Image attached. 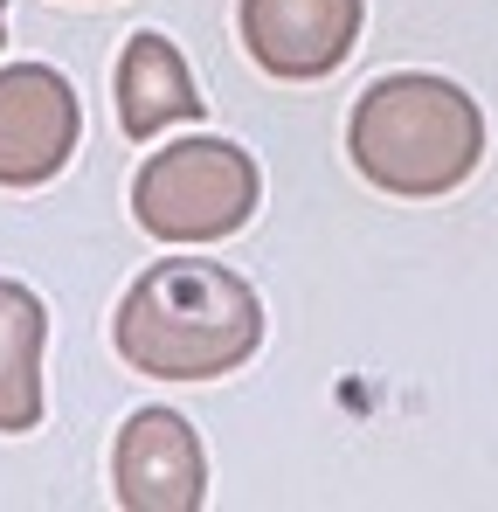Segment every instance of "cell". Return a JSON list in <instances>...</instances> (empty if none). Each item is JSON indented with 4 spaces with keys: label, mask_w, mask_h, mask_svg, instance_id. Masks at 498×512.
<instances>
[{
    "label": "cell",
    "mask_w": 498,
    "mask_h": 512,
    "mask_svg": "<svg viewBox=\"0 0 498 512\" xmlns=\"http://www.w3.org/2000/svg\"><path fill=\"white\" fill-rule=\"evenodd\" d=\"M118 353L160 381H215L236 374L263 346V305L229 263L166 256L132 277L111 319Z\"/></svg>",
    "instance_id": "cell-1"
},
{
    "label": "cell",
    "mask_w": 498,
    "mask_h": 512,
    "mask_svg": "<svg viewBox=\"0 0 498 512\" xmlns=\"http://www.w3.org/2000/svg\"><path fill=\"white\" fill-rule=\"evenodd\" d=\"M346 153L367 187L402 194V201H429L464 187L478 160H485V111L471 90L450 77H381L360 90L353 118H346Z\"/></svg>",
    "instance_id": "cell-2"
},
{
    "label": "cell",
    "mask_w": 498,
    "mask_h": 512,
    "mask_svg": "<svg viewBox=\"0 0 498 512\" xmlns=\"http://www.w3.org/2000/svg\"><path fill=\"white\" fill-rule=\"evenodd\" d=\"M256 160H249L236 139H180V146H160L139 180H132V215L146 236L160 243H222L236 236L249 215H256Z\"/></svg>",
    "instance_id": "cell-3"
},
{
    "label": "cell",
    "mask_w": 498,
    "mask_h": 512,
    "mask_svg": "<svg viewBox=\"0 0 498 512\" xmlns=\"http://www.w3.org/2000/svg\"><path fill=\"white\" fill-rule=\"evenodd\" d=\"M83 132V104L63 70L14 63L0 70V187H49L70 167Z\"/></svg>",
    "instance_id": "cell-4"
},
{
    "label": "cell",
    "mask_w": 498,
    "mask_h": 512,
    "mask_svg": "<svg viewBox=\"0 0 498 512\" xmlns=\"http://www.w3.org/2000/svg\"><path fill=\"white\" fill-rule=\"evenodd\" d=\"M111 485L125 512H201L208 506V457L187 416L139 409L111 443Z\"/></svg>",
    "instance_id": "cell-5"
},
{
    "label": "cell",
    "mask_w": 498,
    "mask_h": 512,
    "mask_svg": "<svg viewBox=\"0 0 498 512\" xmlns=\"http://www.w3.org/2000/svg\"><path fill=\"white\" fill-rule=\"evenodd\" d=\"M367 0H243V49L284 84L332 77L360 42Z\"/></svg>",
    "instance_id": "cell-6"
},
{
    "label": "cell",
    "mask_w": 498,
    "mask_h": 512,
    "mask_svg": "<svg viewBox=\"0 0 498 512\" xmlns=\"http://www.w3.org/2000/svg\"><path fill=\"white\" fill-rule=\"evenodd\" d=\"M180 118H201V90L187 77L180 49L146 28V35H132L125 56H118V125H125V139L146 146L153 132L180 125Z\"/></svg>",
    "instance_id": "cell-7"
},
{
    "label": "cell",
    "mask_w": 498,
    "mask_h": 512,
    "mask_svg": "<svg viewBox=\"0 0 498 512\" xmlns=\"http://www.w3.org/2000/svg\"><path fill=\"white\" fill-rule=\"evenodd\" d=\"M42 346H49V312L28 284L0 277V429L42 423Z\"/></svg>",
    "instance_id": "cell-8"
},
{
    "label": "cell",
    "mask_w": 498,
    "mask_h": 512,
    "mask_svg": "<svg viewBox=\"0 0 498 512\" xmlns=\"http://www.w3.org/2000/svg\"><path fill=\"white\" fill-rule=\"evenodd\" d=\"M0 42H7V0H0Z\"/></svg>",
    "instance_id": "cell-9"
}]
</instances>
